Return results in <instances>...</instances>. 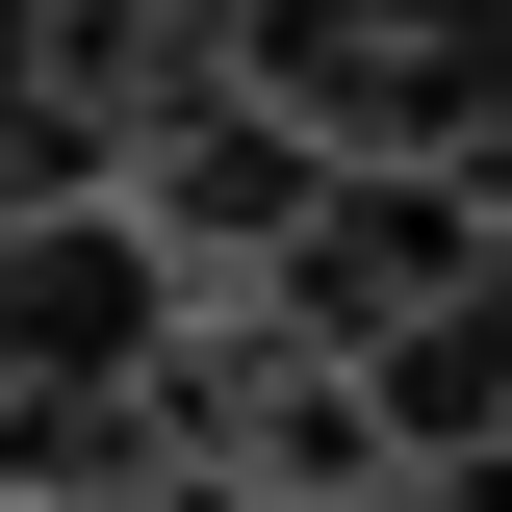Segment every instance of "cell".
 <instances>
[{"instance_id":"cell-1","label":"cell","mask_w":512,"mask_h":512,"mask_svg":"<svg viewBox=\"0 0 512 512\" xmlns=\"http://www.w3.org/2000/svg\"><path fill=\"white\" fill-rule=\"evenodd\" d=\"M154 359H180V256L128 231L103 180L0 205V384H154Z\"/></svg>"}]
</instances>
